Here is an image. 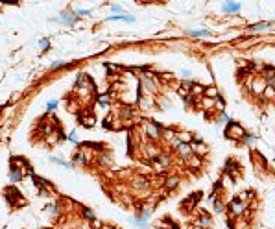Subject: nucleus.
<instances>
[{"mask_svg": "<svg viewBox=\"0 0 275 229\" xmlns=\"http://www.w3.org/2000/svg\"><path fill=\"white\" fill-rule=\"evenodd\" d=\"M227 135H229L231 139H242V137H246L244 129H242L238 124H231V126H229V129H227Z\"/></svg>", "mask_w": 275, "mask_h": 229, "instance_id": "nucleus-1", "label": "nucleus"}, {"mask_svg": "<svg viewBox=\"0 0 275 229\" xmlns=\"http://www.w3.org/2000/svg\"><path fill=\"white\" fill-rule=\"evenodd\" d=\"M251 91L257 92V94H261L262 91H266V81H264V78H255L253 83H251Z\"/></svg>", "mask_w": 275, "mask_h": 229, "instance_id": "nucleus-2", "label": "nucleus"}, {"mask_svg": "<svg viewBox=\"0 0 275 229\" xmlns=\"http://www.w3.org/2000/svg\"><path fill=\"white\" fill-rule=\"evenodd\" d=\"M146 131H148V137H150V139H159V137H161V129H159L155 124H152V122L148 124Z\"/></svg>", "mask_w": 275, "mask_h": 229, "instance_id": "nucleus-3", "label": "nucleus"}, {"mask_svg": "<svg viewBox=\"0 0 275 229\" xmlns=\"http://www.w3.org/2000/svg\"><path fill=\"white\" fill-rule=\"evenodd\" d=\"M177 152H179V155H181V157H190V153H192V148H190V144H187V142H181V144L177 146Z\"/></svg>", "mask_w": 275, "mask_h": 229, "instance_id": "nucleus-4", "label": "nucleus"}, {"mask_svg": "<svg viewBox=\"0 0 275 229\" xmlns=\"http://www.w3.org/2000/svg\"><path fill=\"white\" fill-rule=\"evenodd\" d=\"M231 211L238 216V215H242V213L246 211V205H244L242 202H237V200H235V202H231Z\"/></svg>", "mask_w": 275, "mask_h": 229, "instance_id": "nucleus-5", "label": "nucleus"}, {"mask_svg": "<svg viewBox=\"0 0 275 229\" xmlns=\"http://www.w3.org/2000/svg\"><path fill=\"white\" fill-rule=\"evenodd\" d=\"M240 9V4L238 2H225L224 4V11L225 13H233V11H238Z\"/></svg>", "mask_w": 275, "mask_h": 229, "instance_id": "nucleus-6", "label": "nucleus"}, {"mask_svg": "<svg viewBox=\"0 0 275 229\" xmlns=\"http://www.w3.org/2000/svg\"><path fill=\"white\" fill-rule=\"evenodd\" d=\"M268 26H270L268 22H261V24H255V26L248 28V33H253V31H262V30H266Z\"/></svg>", "mask_w": 275, "mask_h": 229, "instance_id": "nucleus-7", "label": "nucleus"}, {"mask_svg": "<svg viewBox=\"0 0 275 229\" xmlns=\"http://www.w3.org/2000/svg\"><path fill=\"white\" fill-rule=\"evenodd\" d=\"M190 148H192V150H198L196 153H205V152H207V146H205V144H201V142H194Z\"/></svg>", "mask_w": 275, "mask_h": 229, "instance_id": "nucleus-8", "label": "nucleus"}, {"mask_svg": "<svg viewBox=\"0 0 275 229\" xmlns=\"http://www.w3.org/2000/svg\"><path fill=\"white\" fill-rule=\"evenodd\" d=\"M146 155H148L150 159H155V157H159V152H157L155 148H146Z\"/></svg>", "mask_w": 275, "mask_h": 229, "instance_id": "nucleus-9", "label": "nucleus"}, {"mask_svg": "<svg viewBox=\"0 0 275 229\" xmlns=\"http://www.w3.org/2000/svg\"><path fill=\"white\" fill-rule=\"evenodd\" d=\"M166 187H168V189L177 187V179H176V178H168V179H166Z\"/></svg>", "mask_w": 275, "mask_h": 229, "instance_id": "nucleus-10", "label": "nucleus"}, {"mask_svg": "<svg viewBox=\"0 0 275 229\" xmlns=\"http://www.w3.org/2000/svg\"><path fill=\"white\" fill-rule=\"evenodd\" d=\"M207 96H211V98H218V91L214 89V87H211V89H207Z\"/></svg>", "mask_w": 275, "mask_h": 229, "instance_id": "nucleus-11", "label": "nucleus"}, {"mask_svg": "<svg viewBox=\"0 0 275 229\" xmlns=\"http://www.w3.org/2000/svg\"><path fill=\"white\" fill-rule=\"evenodd\" d=\"M39 46H41V50H48V46H50L48 39H41V41H39Z\"/></svg>", "mask_w": 275, "mask_h": 229, "instance_id": "nucleus-12", "label": "nucleus"}, {"mask_svg": "<svg viewBox=\"0 0 275 229\" xmlns=\"http://www.w3.org/2000/svg\"><path fill=\"white\" fill-rule=\"evenodd\" d=\"M190 91H192V94H201V92H203V87H200V85H192Z\"/></svg>", "mask_w": 275, "mask_h": 229, "instance_id": "nucleus-13", "label": "nucleus"}, {"mask_svg": "<svg viewBox=\"0 0 275 229\" xmlns=\"http://www.w3.org/2000/svg\"><path fill=\"white\" fill-rule=\"evenodd\" d=\"M200 224H203V226H209V224H211V218H209L207 215H201V216H200Z\"/></svg>", "mask_w": 275, "mask_h": 229, "instance_id": "nucleus-14", "label": "nucleus"}, {"mask_svg": "<svg viewBox=\"0 0 275 229\" xmlns=\"http://www.w3.org/2000/svg\"><path fill=\"white\" fill-rule=\"evenodd\" d=\"M55 107H57V100H50V102L46 104V109H48V111H52V109H55Z\"/></svg>", "mask_w": 275, "mask_h": 229, "instance_id": "nucleus-15", "label": "nucleus"}, {"mask_svg": "<svg viewBox=\"0 0 275 229\" xmlns=\"http://www.w3.org/2000/svg\"><path fill=\"white\" fill-rule=\"evenodd\" d=\"M214 209H216V213H224V205H222V202L214 200Z\"/></svg>", "mask_w": 275, "mask_h": 229, "instance_id": "nucleus-16", "label": "nucleus"}, {"mask_svg": "<svg viewBox=\"0 0 275 229\" xmlns=\"http://www.w3.org/2000/svg\"><path fill=\"white\" fill-rule=\"evenodd\" d=\"M264 92H266V96H268V98H273V96H275V89H273V87H266V91H264Z\"/></svg>", "mask_w": 275, "mask_h": 229, "instance_id": "nucleus-17", "label": "nucleus"}, {"mask_svg": "<svg viewBox=\"0 0 275 229\" xmlns=\"http://www.w3.org/2000/svg\"><path fill=\"white\" fill-rule=\"evenodd\" d=\"M50 161H52V163H57V165H61V166H68V165H67L65 161H61L59 157H50Z\"/></svg>", "mask_w": 275, "mask_h": 229, "instance_id": "nucleus-18", "label": "nucleus"}, {"mask_svg": "<svg viewBox=\"0 0 275 229\" xmlns=\"http://www.w3.org/2000/svg\"><path fill=\"white\" fill-rule=\"evenodd\" d=\"M76 163H78V165L85 163V157H83V153H78V155H76Z\"/></svg>", "mask_w": 275, "mask_h": 229, "instance_id": "nucleus-19", "label": "nucleus"}, {"mask_svg": "<svg viewBox=\"0 0 275 229\" xmlns=\"http://www.w3.org/2000/svg\"><path fill=\"white\" fill-rule=\"evenodd\" d=\"M192 35H207V30H194Z\"/></svg>", "mask_w": 275, "mask_h": 229, "instance_id": "nucleus-20", "label": "nucleus"}, {"mask_svg": "<svg viewBox=\"0 0 275 229\" xmlns=\"http://www.w3.org/2000/svg\"><path fill=\"white\" fill-rule=\"evenodd\" d=\"M83 213H85V216H87V218H94V213H92L91 209H83Z\"/></svg>", "mask_w": 275, "mask_h": 229, "instance_id": "nucleus-21", "label": "nucleus"}, {"mask_svg": "<svg viewBox=\"0 0 275 229\" xmlns=\"http://www.w3.org/2000/svg\"><path fill=\"white\" fill-rule=\"evenodd\" d=\"M120 11H122V7L118 4H113V13H120Z\"/></svg>", "mask_w": 275, "mask_h": 229, "instance_id": "nucleus-22", "label": "nucleus"}, {"mask_svg": "<svg viewBox=\"0 0 275 229\" xmlns=\"http://www.w3.org/2000/svg\"><path fill=\"white\" fill-rule=\"evenodd\" d=\"M107 102H109L107 96H102V98H100V104H102V105H107Z\"/></svg>", "mask_w": 275, "mask_h": 229, "instance_id": "nucleus-23", "label": "nucleus"}, {"mask_svg": "<svg viewBox=\"0 0 275 229\" xmlns=\"http://www.w3.org/2000/svg\"><path fill=\"white\" fill-rule=\"evenodd\" d=\"M161 161H163V165H164V166H168V155H163V157H161Z\"/></svg>", "mask_w": 275, "mask_h": 229, "instance_id": "nucleus-24", "label": "nucleus"}, {"mask_svg": "<svg viewBox=\"0 0 275 229\" xmlns=\"http://www.w3.org/2000/svg\"><path fill=\"white\" fill-rule=\"evenodd\" d=\"M244 141H246V142H248V144H251V142H253V141H255V137H248V139H246V137H244Z\"/></svg>", "mask_w": 275, "mask_h": 229, "instance_id": "nucleus-25", "label": "nucleus"}, {"mask_svg": "<svg viewBox=\"0 0 275 229\" xmlns=\"http://www.w3.org/2000/svg\"><path fill=\"white\" fill-rule=\"evenodd\" d=\"M183 78H190V70H183Z\"/></svg>", "mask_w": 275, "mask_h": 229, "instance_id": "nucleus-26", "label": "nucleus"}, {"mask_svg": "<svg viewBox=\"0 0 275 229\" xmlns=\"http://www.w3.org/2000/svg\"><path fill=\"white\" fill-rule=\"evenodd\" d=\"M185 104L187 105H192V98H185Z\"/></svg>", "mask_w": 275, "mask_h": 229, "instance_id": "nucleus-27", "label": "nucleus"}, {"mask_svg": "<svg viewBox=\"0 0 275 229\" xmlns=\"http://www.w3.org/2000/svg\"><path fill=\"white\" fill-rule=\"evenodd\" d=\"M68 139H70V141H72V142H78V139H76V137H74V133H70V137H68Z\"/></svg>", "mask_w": 275, "mask_h": 229, "instance_id": "nucleus-28", "label": "nucleus"}, {"mask_svg": "<svg viewBox=\"0 0 275 229\" xmlns=\"http://www.w3.org/2000/svg\"><path fill=\"white\" fill-rule=\"evenodd\" d=\"M48 209H50V211H52V213H55V211H57V205H50V207H48Z\"/></svg>", "mask_w": 275, "mask_h": 229, "instance_id": "nucleus-29", "label": "nucleus"}, {"mask_svg": "<svg viewBox=\"0 0 275 229\" xmlns=\"http://www.w3.org/2000/svg\"><path fill=\"white\" fill-rule=\"evenodd\" d=\"M194 229H203V227H201V226H196V227H194Z\"/></svg>", "mask_w": 275, "mask_h": 229, "instance_id": "nucleus-30", "label": "nucleus"}]
</instances>
